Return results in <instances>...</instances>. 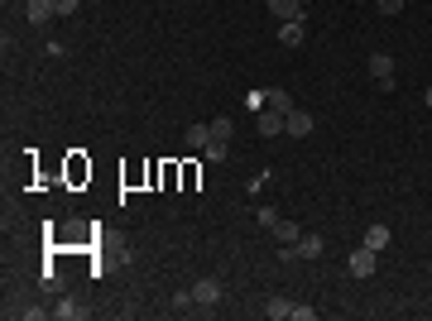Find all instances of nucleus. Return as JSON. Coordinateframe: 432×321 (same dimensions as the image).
Wrapping results in <instances>:
<instances>
[{
  "instance_id": "obj_16",
  "label": "nucleus",
  "mask_w": 432,
  "mask_h": 321,
  "mask_svg": "<svg viewBox=\"0 0 432 321\" xmlns=\"http://www.w3.org/2000/svg\"><path fill=\"white\" fill-rule=\"evenodd\" d=\"M264 312H269L274 321H284V317H293V302H279V298H274V302H269Z\"/></svg>"
},
{
  "instance_id": "obj_21",
  "label": "nucleus",
  "mask_w": 432,
  "mask_h": 321,
  "mask_svg": "<svg viewBox=\"0 0 432 321\" xmlns=\"http://www.w3.org/2000/svg\"><path fill=\"white\" fill-rule=\"evenodd\" d=\"M428 106H432V87H428Z\"/></svg>"
},
{
  "instance_id": "obj_4",
  "label": "nucleus",
  "mask_w": 432,
  "mask_h": 321,
  "mask_svg": "<svg viewBox=\"0 0 432 321\" xmlns=\"http://www.w3.org/2000/svg\"><path fill=\"white\" fill-rule=\"evenodd\" d=\"M284 130H288V134H293V139H308V134H313V115H308V110H288V115H284Z\"/></svg>"
},
{
  "instance_id": "obj_2",
  "label": "nucleus",
  "mask_w": 432,
  "mask_h": 321,
  "mask_svg": "<svg viewBox=\"0 0 432 321\" xmlns=\"http://www.w3.org/2000/svg\"><path fill=\"white\" fill-rule=\"evenodd\" d=\"M346 269H351L355 278H370V273H375V249H370V245H355L351 259H346Z\"/></svg>"
},
{
  "instance_id": "obj_17",
  "label": "nucleus",
  "mask_w": 432,
  "mask_h": 321,
  "mask_svg": "<svg viewBox=\"0 0 432 321\" xmlns=\"http://www.w3.org/2000/svg\"><path fill=\"white\" fill-rule=\"evenodd\" d=\"M193 302H197L193 288H188V293H173V312H193Z\"/></svg>"
},
{
  "instance_id": "obj_12",
  "label": "nucleus",
  "mask_w": 432,
  "mask_h": 321,
  "mask_svg": "<svg viewBox=\"0 0 432 321\" xmlns=\"http://www.w3.org/2000/svg\"><path fill=\"white\" fill-rule=\"evenodd\" d=\"M274 235H279V245L288 249V245H298V235H303V225H293V220H279V230H274Z\"/></svg>"
},
{
  "instance_id": "obj_3",
  "label": "nucleus",
  "mask_w": 432,
  "mask_h": 321,
  "mask_svg": "<svg viewBox=\"0 0 432 321\" xmlns=\"http://www.w3.org/2000/svg\"><path fill=\"white\" fill-rule=\"evenodd\" d=\"M317 254H322V240L317 235H298V245L284 249V259H317Z\"/></svg>"
},
{
  "instance_id": "obj_15",
  "label": "nucleus",
  "mask_w": 432,
  "mask_h": 321,
  "mask_svg": "<svg viewBox=\"0 0 432 321\" xmlns=\"http://www.w3.org/2000/svg\"><path fill=\"white\" fill-rule=\"evenodd\" d=\"M202 154H207V158H212V163H221V158H226V154H230V144H226V139H212V144H207V149H202Z\"/></svg>"
},
{
  "instance_id": "obj_14",
  "label": "nucleus",
  "mask_w": 432,
  "mask_h": 321,
  "mask_svg": "<svg viewBox=\"0 0 432 321\" xmlns=\"http://www.w3.org/2000/svg\"><path fill=\"white\" fill-rule=\"evenodd\" d=\"M230 134H235V125H230L226 115H216L212 120V139H226V144H230Z\"/></svg>"
},
{
  "instance_id": "obj_5",
  "label": "nucleus",
  "mask_w": 432,
  "mask_h": 321,
  "mask_svg": "<svg viewBox=\"0 0 432 321\" xmlns=\"http://www.w3.org/2000/svg\"><path fill=\"white\" fill-rule=\"evenodd\" d=\"M193 298H197V307H216L221 302V283L216 278H197L193 283Z\"/></svg>"
},
{
  "instance_id": "obj_1",
  "label": "nucleus",
  "mask_w": 432,
  "mask_h": 321,
  "mask_svg": "<svg viewBox=\"0 0 432 321\" xmlns=\"http://www.w3.org/2000/svg\"><path fill=\"white\" fill-rule=\"evenodd\" d=\"M370 77H375V87H394V58L389 53H370Z\"/></svg>"
},
{
  "instance_id": "obj_18",
  "label": "nucleus",
  "mask_w": 432,
  "mask_h": 321,
  "mask_svg": "<svg viewBox=\"0 0 432 321\" xmlns=\"http://www.w3.org/2000/svg\"><path fill=\"white\" fill-rule=\"evenodd\" d=\"M255 216H259V225H279V211H274V207H259Z\"/></svg>"
},
{
  "instance_id": "obj_10",
  "label": "nucleus",
  "mask_w": 432,
  "mask_h": 321,
  "mask_svg": "<svg viewBox=\"0 0 432 321\" xmlns=\"http://www.w3.org/2000/svg\"><path fill=\"white\" fill-rule=\"evenodd\" d=\"M360 245H370V249H375V254H380V249H384V245H389V225H370V230H365V240H360Z\"/></svg>"
},
{
  "instance_id": "obj_19",
  "label": "nucleus",
  "mask_w": 432,
  "mask_h": 321,
  "mask_svg": "<svg viewBox=\"0 0 432 321\" xmlns=\"http://www.w3.org/2000/svg\"><path fill=\"white\" fill-rule=\"evenodd\" d=\"M404 10V0H380V14H399Z\"/></svg>"
},
{
  "instance_id": "obj_8",
  "label": "nucleus",
  "mask_w": 432,
  "mask_h": 321,
  "mask_svg": "<svg viewBox=\"0 0 432 321\" xmlns=\"http://www.w3.org/2000/svg\"><path fill=\"white\" fill-rule=\"evenodd\" d=\"M279 43H284V48H298V43H303V19H284Z\"/></svg>"
},
{
  "instance_id": "obj_13",
  "label": "nucleus",
  "mask_w": 432,
  "mask_h": 321,
  "mask_svg": "<svg viewBox=\"0 0 432 321\" xmlns=\"http://www.w3.org/2000/svg\"><path fill=\"white\" fill-rule=\"evenodd\" d=\"M188 144H193V149H207V144H212V125H193V130H188Z\"/></svg>"
},
{
  "instance_id": "obj_9",
  "label": "nucleus",
  "mask_w": 432,
  "mask_h": 321,
  "mask_svg": "<svg viewBox=\"0 0 432 321\" xmlns=\"http://www.w3.org/2000/svg\"><path fill=\"white\" fill-rule=\"evenodd\" d=\"M279 130H284V115H279V110H264V115H259V134H264V139H274Z\"/></svg>"
},
{
  "instance_id": "obj_6",
  "label": "nucleus",
  "mask_w": 432,
  "mask_h": 321,
  "mask_svg": "<svg viewBox=\"0 0 432 321\" xmlns=\"http://www.w3.org/2000/svg\"><path fill=\"white\" fill-rule=\"evenodd\" d=\"M53 14H58L53 0H29V5H24V19H29V24H48Z\"/></svg>"
},
{
  "instance_id": "obj_11",
  "label": "nucleus",
  "mask_w": 432,
  "mask_h": 321,
  "mask_svg": "<svg viewBox=\"0 0 432 321\" xmlns=\"http://www.w3.org/2000/svg\"><path fill=\"white\" fill-rule=\"evenodd\" d=\"M53 312H58V317H63V321H77V317H87V307H82L77 298H63V302H58Z\"/></svg>"
},
{
  "instance_id": "obj_20",
  "label": "nucleus",
  "mask_w": 432,
  "mask_h": 321,
  "mask_svg": "<svg viewBox=\"0 0 432 321\" xmlns=\"http://www.w3.org/2000/svg\"><path fill=\"white\" fill-rule=\"evenodd\" d=\"M53 10L58 14H77V0H53Z\"/></svg>"
},
{
  "instance_id": "obj_7",
  "label": "nucleus",
  "mask_w": 432,
  "mask_h": 321,
  "mask_svg": "<svg viewBox=\"0 0 432 321\" xmlns=\"http://www.w3.org/2000/svg\"><path fill=\"white\" fill-rule=\"evenodd\" d=\"M274 19H303V0H269Z\"/></svg>"
}]
</instances>
